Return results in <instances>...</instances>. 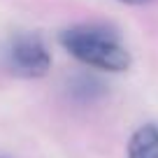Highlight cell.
Wrapping results in <instances>:
<instances>
[{
    "label": "cell",
    "mask_w": 158,
    "mask_h": 158,
    "mask_svg": "<svg viewBox=\"0 0 158 158\" xmlns=\"http://www.w3.org/2000/svg\"><path fill=\"white\" fill-rule=\"evenodd\" d=\"M58 42L79 63L105 72H123L130 68V51L116 33L100 23H77L60 30Z\"/></svg>",
    "instance_id": "1"
},
{
    "label": "cell",
    "mask_w": 158,
    "mask_h": 158,
    "mask_svg": "<svg viewBox=\"0 0 158 158\" xmlns=\"http://www.w3.org/2000/svg\"><path fill=\"white\" fill-rule=\"evenodd\" d=\"M5 68L14 77L37 79L44 77L51 68V54L47 49L44 40L37 33H16L10 37L2 51Z\"/></svg>",
    "instance_id": "2"
},
{
    "label": "cell",
    "mask_w": 158,
    "mask_h": 158,
    "mask_svg": "<svg viewBox=\"0 0 158 158\" xmlns=\"http://www.w3.org/2000/svg\"><path fill=\"white\" fill-rule=\"evenodd\" d=\"M128 158H158V126L144 123L133 133L128 142Z\"/></svg>",
    "instance_id": "3"
},
{
    "label": "cell",
    "mask_w": 158,
    "mask_h": 158,
    "mask_svg": "<svg viewBox=\"0 0 158 158\" xmlns=\"http://www.w3.org/2000/svg\"><path fill=\"white\" fill-rule=\"evenodd\" d=\"M70 93L74 95L77 100H95L105 93V84H100L95 77H77L72 79V84H70Z\"/></svg>",
    "instance_id": "4"
},
{
    "label": "cell",
    "mask_w": 158,
    "mask_h": 158,
    "mask_svg": "<svg viewBox=\"0 0 158 158\" xmlns=\"http://www.w3.org/2000/svg\"><path fill=\"white\" fill-rule=\"evenodd\" d=\"M118 2H126V5H144L149 0H118Z\"/></svg>",
    "instance_id": "5"
}]
</instances>
